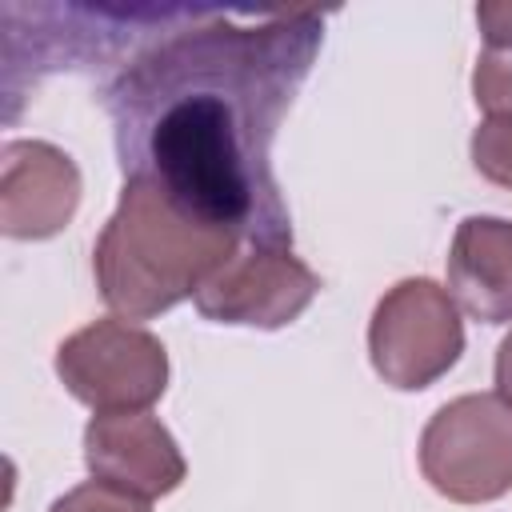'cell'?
Segmentation results:
<instances>
[{
  "mask_svg": "<svg viewBox=\"0 0 512 512\" xmlns=\"http://www.w3.org/2000/svg\"><path fill=\"white\" fill-rule=\"evenodd\" d=\"M324 40L320 12H200L108 88L124 180H148L248 244L292 248L272 144Z\"/></svg>",
  "mask_w": 512,
  "mask_h": 512,
  "instance_id": "6da1fadb",
  "label": "cell"
},
{
  "mask_svg": "<svg viewBox=\"0 0 512 512\" xmlns=\"http://www.w3.org/2000/svg\"><path fill=\"white\" fill-rule=\"evenodd\" d=\"M236 248V232L192 216L148 180H124L120 204L92 248V272L112 312L152 320L196 296Z\"/></svg>",
  "mask_w": 512,
  "mask_h": 512,
  "instance_id": "7a4b0ae2",
  "label": "cell"
},
{
  "mask_svg": "<svg viewBox=\"0 0 512 512\" xmlns=\"http://www.w3.org/2000/svg\"><path fill=\"white\" fill-rule=\"evenodd\" d=\"M420 472L452 504H492L512 492V408L468 392L436 408L420 432Z\"/></svg>",
  "mask_w": 512,
  "mask_h": 512,
  "instance_id": "3957f363",
  "label": "cell"
},
{
  "mask_svg": "<svg viewBox=\"0 0 512 512\" xmlns=\"http://www.w3.org/2000/svg\"><path fill=\"white\" fill-rule=\"evenodd\" d=\"M460 352L464 320L436 280L404 276L376 300L368 320V360L388 388L420 392L448 376Z\"/></svg>",
  "mask_w": 512,
  "mask_h": 512,
  "instance_id": "277c9868",
  "label": "cell"
},
{
  "mask_svg": "<svg viewBox=\"0 0 512 512\" xmlns=\"http://www.w3.org/2000/svg\"><path fill=\"white\" fill-rule=\"evenodd\" d=\"M56 376L96 412H144L168 388V352L148 328L104 316L60 340Z\"/></svg>",
  "mask_w": 512,
  "mask_h": 512,
  "instance_id": "5b68a950",
  "label": "cell"
},
{
  "mask_svg": "<svg viewBox=\"0 0 512 512\" xmlns=\"http://www.w3.org/2000/svg\"><path fill=\"white\" fill-rule=\"evenodd\" d=\"M320 296V276L292 256V248H264L252 244L236 252L204 288L192 296L196 312L212 324H240V328H284L308 312Z\"/></svg>",
  "mask_w": 512,
  "mask_h": 512,
  "instance_id": "8992f818",
  "label": "cell"
},
{
  "mask_svg": "<svg viewBox=\"0 0 512 512\" xmlns=\"http://www.w3.org/2000/svg\"><path fill=\"white\" fill-rule=\"evenodd\" d=\"M80 208V168L48 140H8L0 152V232L48 240Z\"/></svg>",
  "mask_w": 512,
  "mask_h": 512,
  "instance_id": "52a82bcc",
  "label": "cell"
},
{
  "mask_svg": "<svg viewBox=\"0 0 512 512\" xmlns=\"http://www.w3.org/2000/svg\"><path fill=\"white\" fill-rule=\"evenodd\" d=\"M84 464L92 480L144 500L176 492L188 476L180 444L148 412H96L84 428Z\"/></svg>",
  "mask_w": 512,
  "mask_h": 512,
  "instance_id": "ba28073f",
  "label": "cell"
},
{
  "mask_svg": "<svg viewBox=\"0 0 512 512\" xmlns=\"http://www.w3.org/2000/svg\"><path fill=\"white\" fill-rule=\"evenodd\" d=\"M448 296L480 324L512 320V220L464 216L448 248Z\"/></svg>",
  "mask_w": 512,
  "mask_h": 512,
  "instance_id": "9c48e42d",
  "label": "cell"
},
{
  "mask_svg": "<svg viewBox=\"0 0 512 512\" xmlns=\"http://www.w3.org/2000/svg\"><path fill=\"white\" fill-rule=\"evenodd\" d=\"M472 164L488 184L512 188V112H496L484 116L472 132Z\"/></svg>",
  "mask_w": 512,
  "mask_h": 512,
  "instance_id": "30bf717a",
  "label": "cell"
},
{
  "mask_svg": "<svg viewBox=\"0 0 512 512\" xmlns=\"http://www.w3.org/2000/svg\"><path fill=\"white\" fill-rule=\"evenodd\" d=\"M472 100L488 116L512 112V48H484L472 68Z\"/></svg>",
  "mask_w": 512,
  "mask_h": 512,
  "instance_id": "8fae6325",
  "label": "cell"
},
{
  "mask_svg": "<svg viewBox=\"0 0 512 512\" xmlns=\"http://www.w3.org/2000/svg\"><path fill=\"white\" fill-rule=\"evenodd\" d=\"M48 512H152V500L132 496L104 480H88V484H76L72 492H64Z\"/></svg>",
  "mask_w": 512,
  "mask_h": 512,
  "instance_id": "7c38bea8",
  "label": "cell"
},
{
  "mask_svg": "<svg viewBox=\"0 0 512 512\" xmlns=\"http://www.w3.org/2000/svg\"><path fill=\"white\" fill-rule=\"evenodd\" d=\"M476 24L488 48H512V0L476 4Z\"/></svg>",
  "mask_w": 512,
  "mask_h": 512,
  "instance_id": "4fadbf2b",
  "label": "cell"
},
{
  "mask_svg": "<svg viewBox=\"0 0 512 512\" xmlns=\"http://www.w3.org/2000/svg\"><path fill=\"white\" fill-rule=\"evenodd\" d=\"M496 396L512 408V332L496 348Z\"/></svg>",
  "mask_w": 512,
  "mask_h": 512,
  "instance_id": "5bb4252c",
  "label": "cell"
}]
</instances>
